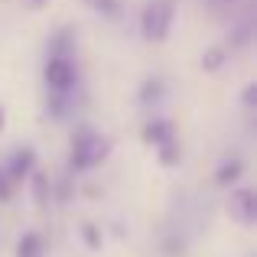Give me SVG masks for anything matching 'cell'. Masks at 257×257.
<instances>
[{
  "instance_id": "6da1fadb",
  "label": "cell",
  "mask_w": 257,
  "mask_h": 257,
  "mask_svg": "<svg viewBox=\"0 0 257 257\" xmlns=\"http://www.w3.org/2000/svg\"><path fill=\"white\" fill-rule=\"evenodd\" d=\"M107 150H111L107 140L98 131H91V127H78L72 134V166L75 170H91V166L104 163Z\"/></svg>"
},
{
  "instance_id": "7a4b0ae2",
  "label": "cell",
  "mask_w": 257,
  "mask_h": 257,
  "mask_svg": "<svg viewBox=\"0 0 257 257\" xmlns=\"http://www.w3.org/2000/svg\"><path fill=\"white\" fill-rule=\"evenodd\" d=\"M173 0H150V4L144 7V13H140V30H144V39H150V43H160V39H166V33H170V23H173Z\"/></svg>"
},
{
  "instance_id": "3957f363",
  "label": "cell",
  "mask_w": 257,
  "mask_h": 257,
  "mask_svg": "<svg viewBox=\"0 0 257 257\" xmlns=\"http://www.w3.org/2000/svg\"><path fill=\"white\" fill-rule=\"evenodd\" d=\"M75 65L69 62V59H49L46 62V85H49V91L56 94H65L75 88Z\"/></svg>"
},
{
  "instance_id": "277c9868",
  "label": "cell",
  "mask_w": 257,
  "mask_h": 257,
  "mask_svg": "<svg viewBox=\"0 0 257 257\" xmlns=\"http://www.w3.org/2000/svg\"><path fill=\"white\" fill-rule=\"evenodd\" d=\"M228 208H231V215H234L238 221H254V212H257L254 192H251L247 186L234 189V192H231V202H228Z\"/></svg>"
},
{
  "instance_id": "5b68a950",
  "label": "cell",
  "mask_w": 257,
  "mask_h": 257,
  "mask_svg": "<svg viewBox=\"0 0 257 257\" xmlns=\"http://www.w3.org/2000/svg\"><path fill=\"white\" fill-rule=\"evenodd\" d=\"M33 160H36V153H33L30 147H20V150H13V153H10V163H7V170H4L7 179H10V182H20L26 173L33 170Z\"/></svg>"
},
{
  "instance_id": "8992f818",
  "label": "cell",
  "mask_w": 257,
  "mask_h": 257,
  "mask_svg": "<svg viewBox=\"0 0 257 257\" xmlns=\"http://www.w3.org/2000/svg\"><path fill=\"white\" fill-rule=\"evenodd\" d=\"M144 140L147 144H157V147L170 144L173 140V124L170 120H153V124H147L144 127Z\"/></svg>"
},
{
  "instance_id": "52a82bcc",
  "label": "cell",
  "mask_w": 257,
  "mask_h": 257,
  "mask_svg": "<svg viewBox=\"0 0 257 257\" xmlns=\"http://www.w3.org/2000/svg\"><path fill=\"white\" fill-rule=\"evenodd\" d=\"M43 254V238L39 234H23L17 244V257H39Z\"/></svg>"
},
{
  "instance_id": "ba28073f",
  "label": "cell",
  "mask_w": 257,
  "mask_h": 257,
  "mask_svg": "<svg viewBox=\"0 0 257 257\" xmlns=\"http://www.w3.org/2000/svg\"><path fill=\"white\" fill-rule=\"evenodd\" d=\"M238 176H241V163H228L218 170V182H234Z\"/></svg>"
},
{
  "instance_id": "9c48e42d",
  "label": "cell",
  "mask_w": 257,
  "mask_h": 257,
  "mask_svg": "<svg viewBox=\"0 0 257 257\" xmlns=\"http://www.w3.org/2000/svg\"><path fill=\"white\" fill-rule=\"evenodd\" d=\"M160 157H163V163H176V157H179V153H176V140L160 147Z\"/></svg>"
},
{
  "instance_id": "30bf717a",
  "label": "cell",
  "mask_w": 257,
  "mask_h": 257,
  "mask_svg": "<svg viewBox=\"0 0 257 257\" xmlns=\"http://www.w3.org/2000/svg\"><path fill=\"white\" fill-rule=\"evenodd\" d=\"M91 7H94V10H101V13H117L120 10L117 0H91Z\"/></svg>"
},
{
  "instance_id": "8fae6325",
  "label": "cell",
  "mask_w": 257,
  "mask_h": 257,
  "mask_svg": "<svg viewBox=\"0 0 257 257\" xmlns=\"http://www.w3.org/2000/svg\"><path fill=\"white\" fill-rule=\"evenodd\" d=\"M10 195H13V182L7 179V173H4V170H0V202H7Z\"/></svg>"
},
{
  "instance_id": "7c38bea8",
  "label": "cell",
  "mask_w": 257,
  "mask_h": 257,
  "mask_svg": "<svg viewBox=\"0 0 257 257\" xmlns=\"http://www.w3.org/2000/svg\"><path fill=\"white\" fill-rule=\"evenodd\" d=\"M218 65H221V52L212 49V52H208V59H205V69H218Z\"/></svg>"
},
{
  "instance_id": "4fadbf2b",
  "label": "cell",
  "mask_w": 257,
  "mask_h": 257,
  "mask_svg": "<svg viewBox=\"0 0 257 257\" xmlns=\"http://www.w3.org/2000/svg\"><path fill=\"white\" fill-rule=\"evenodd\" d=\"M85 234H88V244L98 247V231H94V228H85Z\"/></svg>"
},
{
  "instance_id": "5bb4252c",
  "label": "cell",
  "mask_w": 257,
  "mask_h": 257,
  "mask_svg": "<svg viewBox=\"0 0 257 257\" xmlns=\"http://www.w3.org/2000/svg\"><path fill=\"white\" fill-rule=\"evenodd\" d=\"M4 120H7V114H4V107H0V131H4Z\"/></svg>"
}]
</instances>
